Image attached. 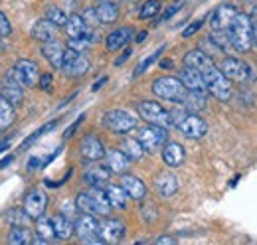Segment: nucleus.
<instances>
[{
  "label": "nucleus",
  "instance_id": "f257e3e1",
  "mask_svg": "<svg viewBox=\"0 0 257 245\" xmlns=\"http://www.w3.org/2000/svg\"><path fill=\"white\" fill-rule=\"evenodd\" d=\"M184 65L194 67V69L200 71L208 91L212 93L214 97H218L220 101H227L231 97V83H229V79L220 71L218 65H214V61L210 60L202 50H190L184 56Z\"/></svg>",
  "mask_w": 257,
  "mask_h": 245
},
{
  "label": "nucleus",
  "instance_id": "f03ea898",
  "mask_svg": "<svg viewBox=\"0 0 257 245\" xmlns=\"http://www.w3.org/2000/svg\"><path fill=\"white\" fill-rule=\"evenodd\" d=\"M229 42L237 52H249L255 44L253 40V20L245 12H237L231 26L227 28Z\"/></svg>",
  "mask_w": 257,
  "mask_h": 245
},
{
  "label": "nucleus",
  "instance_id": "7ed1b4c3",
  "mask_svg": "<svg viewBox=\"0 0 257 245\" xmlns=\"http://www.w3.org/2000/svg\"><path fill=\"white\" fill-rule=\"evenodd\" d=\"M75 206L81 214H93V215H109L111 212V204L105 196V190L101 188H93L79 192L75 198Z\"/></svg>",
  "mask_w": 257,
  "mask_h": 245
},
{
  "label": "nucleus",
  "instance_id": "20e7f679",
  "mask_svg": "<svg viewBox=\"0 0 257 245\" xmlns=\"http://www.w3.org/2000/svg\"><path fill=\"white\" fill-rule=\"evenodd\" d=\"M172 121H174V127L180 129V133L188 139H202L206 133H208V125L202 117H198L196 113H190V111H172Z\"/></svg>",
  "mask_w": 257,
  "mask_h": 245
},
{
  "label": "nucleus",
  "instance_id": "39448f33",
  "mask_svg": "<svg viewBox=\"0 0 257 245\" xmlns=\"http://www.w3.org/2000/svg\"><path fill=\"white\" fill-rule=\"evenodd\" d=\"M153 93H155L157 97L164 99V101L182 103V99L186 97L188 89L184 87V83L180 81V77L164 75V77H159V79L153 83Z\"/></svg>",
  "mask_w": 257,
  "mask_h": 245
},
{
  "label": "nucleus",
  "instance_id": "423d86ee",
  "mask_svg": "<svg viewBox=\"0 0 257 245\" xmlns=\"http://www.w3.org/2000/svg\"><path fill=\"white\" fill-rule=\"evenodd\" d=\"M139 115L149 125H159V127H164V129L174 127L170 111H166L157 101H143V103H139Z\"/></svg>",
  "mask_w": 257,
  "mask_h": 245
},
{
  "label": "nucleus",
  "instance_id": "0eeeda50",
  "mask_svg": "<svg viewBox=\"0 0 257 245\" xmlns=\"http://www.w3.org/2000/svg\"><path fill=\"white\" fill-rule=\"evenodd\" d=\"M137 122H139L137 117L131 115L125 109H111V111H107L103 115V125L109 131L117 133V135H127V133H131L137 127Z\"/></svg>",
  "mask_w": 257,
  "mask_h": 245
},
{
  "label": "nucleus",
  "instance_id": "6e6552de",
  "mask_svg": "<svg viewBox=\"0 0 257 245\" xmlns=\"http://www.w3.org/2000/svg\"><path fill=\"white\" fill-rule=\"evenodd\" d=\"M8 75H12L22 87H28V89L40 81L38 63H34L32 60H18L14 63V67L8 71Z\"/></svg>",
  "mask_w": 257,
  "mask_h": 245
},
{
  "label": "nucleus",
  "instance_id": "1a4fd4ad",
  "mask_svg": "<svg viewBox=\"0 0 257 245\" xmlns=\"http://www.w3.org/2000/svg\"><path fill=\"white\" fill-rule=\"evenodd\" d=\"M75 235L81 243H103L99 237V221L93 214H83L75 219Z\"/></svg>",
  "mask_w": 257,
  "mask_h": 245
},
{
  "label": "nucleus",
  "instance_id": "9d476101",
  "mask_svg": "<svg viewBox=\"0 0 257 245\" xmlns=\"http://www.w3.org/2000/svg\"><path fill=\"white\" fill-rule=\"evenodd\" d=\"M168 129L159 127V125H149L145 129L139 131V143L143 145L145 153H153L157 149H161L166 145V139H168Z\"/></svg>",
  "mask_w": 257,
  "mask_h": 245
},
{
  "label": "nucleus",
  "instance_id": "9b49d317",
  "mask_svg": "<svg viewBox=\"0 0 257 245\" xmlns=\"http://www.w3.org/2000/svg\"><path fill=\"white\" fill-rule=\"evenodd\" d=\"M62 69H64L67 75H83L89 69V60L81 52H77L73 48H67L64 54Z\"/></svg>",
  "mask_w": 257,
  "mask_h": 245
},
{
  "label": "nucleus",
  "instance_id": "f8f14e48",
  "mask_svg": "<svg viewBox=\"0 0 257 245\" xmlns=\"http://www.w3.org/2000/svg\"><path fill=\"white\" fill-rule=\"evenodd\" d=\"M220 71L224 73L229 81H231V79H233V81H245V79H249V75H251L249 65H247L245 61L235 60V58H225V60L220 63Z\"/></svg>",
  "mask_w": 257,
  "mask_h": 245
},
{
  "label": "nucleus",
  "instance_id": "ddd939ff",
  "mask_svg": "<svg viewBox=\"0 0 257 245\" xmlns=\"http://www.w3.org/2000/svg\"><path fill=\"white\" fill-rule=\"evenodd\" d=\"M99 237L103 243H117L125 237V225L119 219H103L99 221Z\"/></svg>",
  "mask_w": 257,
  "mask_h": 245
},
{
  "label": "nucleus",
  "instance_id": "4468645a",
  "mask_svg": "<svg viewBox=\"0 0 257 245\" xmlns=\"http://www.w3.org/2000/svg\"><path fill=\"white\" fill-rule=\"evenodd\" d=\"M46 206H48V196L42 190H30L24 198V212L30 219H38L40 215H44Z\"/></svg>",
  "mask_w": 257,
  "mask_h": 245
},
{
  "label": "nucleus",
  "instance_id": "2eb2a0df",
  "mask_svg": "<svg viewBox=\"0 0 257 245\" xmlns=\"http://www.w3.org/2000/svg\"><path fill=\"white\" fill-rule=\"evenodd\" d=\"M0 95L4 99H8L14 107L16 105H22V101H24V89H22V85L12 75H8V73L0 79Z\"/></svg>",
  "mask_w": 257,
  "mask_h": 245
},
{
  "label": "nucleus",
  "instance_id": "dca6fc26",
  "mask_svg": "<svg viewBox=\"0 0 257 245\" xmlns=\"http://www.w3.org/2000/svg\"><path fill=\"white\" fill-rule=\"evenodd\" d=\"M235 14H237V10H235L233 6H229V4L218 6V8L212 12V16H210V26H212V30L227 32V28L231 26V22H233V18H235Z\"/></svg>",
  "mask_w": 257,
  "mask_h": 245
},
{
  "label": "nucleus",
  "instance_id": "f3484780",
  "mask_svg": "<svg viewBox=\"0 0 257 245\" xmlns=\"http://www.w3.org/2000/svg\"><path fill=\"white\" fill-rule=\"evenodd\" d=\"M180 81L184 83V87H186L188 91H198V93H204V95L208 93V87H206V83H204L200 71L194 69V67H188V65L182 67V71H180Z\"/></svg>",
  "mask_w": 257,
  "mask_h": 245
},
{
  "label": "nucleus",
  "instance_id": "a211bd4d",
  "mask_svg": "<svg viewBox=\"0 0 257 245\" xmlns=\"http://www.w3.org/2000/svg\"><path fill=\"white\" fill-rule=\"evenodd\" d=\"M131 38H133V28L123 26V28H117V30H113L109 36H107L105 46H107L109 52H117V50L127 48L128 42H131Z\"/></svg>",
  "mask_w": 257,
  "mask_h": 245
},
{
  "label": "nucleus",
  "instance_id": "6ab92c4d",
  "mask_svg": "<svg viewBox=\"0 0 257 245\" xmlns=\"http://www.w3.org/2000/svg\"><path fill=\"white\" fill-rule=\"evenodd\" d=\"M79 151L83 154V158H87V160H101L105 156V147H103V143L97 139L95 135H87L81 141Z\"/></svg>",
  "mask_w": 257,
  "mask_h": 245
},
{
  "label": "nucleus",
  "instance_id": "aec40b11",
  "mask_svg": "<svg viewBox=\"0 0 257 245\" xmlns=\"http://www.w3.org/2000/svg\"><path fill=\"white\" fill-rule=\"evenodd\" d=\"M64 54H65V48L60 42H56V40H50V42H44L42 44V56L50 61L56 69H62Z\"/></svg>",
  "mask_w": 257,
  "mask_h": 245
},
{
  "label": "nucleus",
  "instance_id": "412c9836",
  "mask_svg": "<svg viewBox=\"0 0 257 245\" xmlns=\"http://www.w3.org/2000/svg\"><path fill=\"white\" fill-rule=\"evenodd\" d=\"M105 160H107V168L115 174H125L131 164V158L123 153L121 149H113V151H107L105 153Z\"/></svg>",
  "mask_w": 257,
  "mask_h": 245
},
{
  "label": "nucleus",
  "instance_id": "4be33fe9",
  "mask_svg": "<svg viewBox=\"0 0 257 245\" xmlns=\"http://www.w3.org/2000/svg\"><path fill=\"white\" fill-rule=\"evenodd\" d=\"M64 28H65V32H67V36H69V38L89 36V38L93 40V32H91V28L85 24L83 16H79V14H71V16H67V22H65Z\"/></svg>",
  "mask_w": 257,
  "mask_h": 245
},
{
  "label": "nucleus",
  "instance_id": "5701e85b",
  "mask_svg": "<svg viewBox=\"0 0 257 245\" xmlns=\"http://www.w3.org/2000/svg\"><path fill=\"white\" fill-rule=\"evenodd\" d=\"M56 36H58V26L52 20H48V18L38 20L32 26V38L38 40V42H42V44L50 42V40H56Z\"/></svg>",
  "mask_w": 257,
  "mask_h": 245
},
{
  "label": "nucleus",
  "instance_id": "b1692460",
  "mask_svg": "<svg viewBox=\"0 0 257 245\" xmlns=\"http://www.w3.org/2000/svg\"><path fill=\"white\" fill-rule=\"evenodd\" d=\"M155 188H157V192L161 194L162 198H170V196L176 194V190H178V178H176L172 172L164 170V172H161V174L155 178Z\"/></svg>",
  "mask_w": 257,
  "mask_h": 245
},
{
  "label": "nucleus",
  "instance_id": "393cba45",
  "mask_svg": "<svg viewBox=\"0 0 257 245\" xmlns=\"http://www.w3.org/2000/svg\"><path fill=\"white\" fill-rule=\"evenodd\" d=\"M121 186L125 188L128 198L133 200H143L147 196V186L141 178L133 176V174H121Z\"/></svg>",
  "mask_w": 257,
  "mask_h": 245
},
{
  "label": "nucleus",
  "instance_id": "a878e982",
  "mask_svg": "<svg viewBox=\"0 0 257 245\" xmlns=\"http://www.w3.org/2000/svg\"><path fill=\"white\" fill-rule=\"evenodd\" d=\"M162 160L170 168L180 166L184 162V147L180 143H166L162 149Z\"/></svg>",
  "mask_w": 257,
  "mask_h": 245
},
{
  "label": "nucleus",
  "instance_id": "bb28decb",
  "mask_svg": "<svg viewBox=\"0 0 257 245\" xmlns=\"http://www.w3.org/2000/svg\"><path fill=\"white\" fill-rule=\"evenodd\" d=\"M109 176H111V170H109L107 166H91V168H87L85 174H83L85 182L89 184V186H93V188L105 186V184L109 182Z\"/></svg>",
  "mask_w": 257,
  "mask_h": 245
},
{
  "label": "nucleus",
  "instance_id": "cd10ccee",
  "mask_svg": "<svg viewBox=\"0 0 257 245\" xmlns=\"http://www.w3.org/2000/svg\"><path fill=\"white\" fill-rule=\"evenodd\" d=\"M95 14H97V18H99V22H103V24H113V22H117V18H119V4L101 0L95 6Z\"/></svg>",
  "mask_w": 257,
  "mask_h": 245
},
{
  "label": "nucleus",
  "instance_id": "c85d7f7f",
  "mask_svg": "<svg viewBox=\"0 0 257 245\" xmlns=\"http://www.w3.org/2000/svg\"><path fill=\"white\" fill-rule=\"evenodd\" d=\"M52 223H54L56 237H60V239H69V237L75 233V225H73V221L64 214L54 215V217H52Z\"/></svg>",
  "mask_w": 257,
  "mask_h": 245
},
{
  "label": "nucleus",
  "instance_id": "c756f323",
  "mask_svg": "<svg viewBox=\"0 0 257 245\" xmlns=\"http://www.w3.org/2000/svg\"><path fill=\"white\" fill-rule=\"evenodd\" d=\"M105 196H107V200H109L111 208L123 210V208L127 206L128 194L125 192V188H123V186H115V184L107 186V188H105Z\"/></svg>",
  "mask_w": 257,
  "mask_h": 245
},
{
  "label": "nucleus",
  "instance_id": "7c9ffc66",
  "mask_svg": "<svg viewBox=\"0 0 257 245\" xmlns=\"http://www.w3.org/2000/svg\"><path fill=\"white\" fill-rule=\"evenodd\" d=\"M14 119H16V111H14V105L4 99L0 95V131H6L14 125Z\"/></svg>",
  "mask_w": 257,
  "mask_h": 245
},
{
  "label": "nucleus",
  "instance_id": "2f4dec72",
  "mask_svg": "<svg viewBox=\"0 0 257 245\" xmlns=\"http://www.w3.org/2000/svg\"><path fill=\"white\" fill-rule=\"evenodd\" d=\"M182 107L190 113H198L206 107V95L204 93H198V91H188L186 97L182 99Z\"/></svg>",
  "mask_w": 257,
  "mask_h": 245
},
{
  "label": "nucleus",
  "instance_id": "473e14b6",
  "mask_svg": "<svg viewBox=\"0 0 257 245\" xmlns=\"http://www.w3.org/2000/svg\"><path fill=\"white\" fill-rule=\"evenodd\" d=\"M36 235H38L40 239H44L46 243H48L50 239H54V237H56L54 223H52V219H50V217L40 215V217L36 219Z\"/></svg>",
  "mask_w": 257,
  "mask_h": 245
},
{
  "label": "nucleus",
  "instance_id": "72a5a7b5",
  "mask_svg": "<svg viewBox=\"0 0 257 245\" xmlns=\"http://www.w3.org/2000/svg\"><path fill=\"white\" fill-rule=\"evenodd\" d=\"M121 151L127 154L131 160H141L145 156V149L139 143V139H125L121 143Z\"/></svg>",
  "mask_w": 257,
  "mask_h": 245
},
{
  "label": "nucleus",
  "instance_id": "f704fd0d",
  "mask_svg": "<svg viewBox=\"0 0 257 245\" xmlns=\"http://www.w3.org/2000/svg\"><path fill=\"white\" fill-rule=\"evenodd\" d=\"M8 243L10 245L32 243V239H30V231L26 229V225H12V231H10V235H8Z\"/></svg>",
  "mask_w": 257,
  "mask_h": 245
},
{
  "label": "nucleus",
  "instance_id": "c9c22d12",
  "mask_svg": "<svg viewBox=\"0 0 257 245\" xmlns=\"http://www.w3.org/2000/svg\"><path fill=\"white\" fill-rule=\"evenodd\" d=\"M46 18L52 20L58 28H60V26H65V22H67V14H65L62 8H58V6H48V8H46Z\"/></svg>",
  "mask_w": 257,
  "mask_h": 245
},
{
  "label": "nucleus",
  "instance_id": "e433bc0d",
  "mask_svg": "<svg viewBox=\"0 0 257 245\" xmlns=\"http://www.w3.org/2000/svg\"><path fill=\"white\" fill-rule=\"evenodd\" d=\"M28 219H30V217L24 212V208H12V210H8V214H6V221H8L10 225H26Z\"/></svg>",
  "mask_w": 257,
  "mask_h": 245
},
{
  "label": "nucleus",
  "instance_id": "4c0bfd02",
  "mask_svg": "<svg viewBox=\"0 0 257 245\" xmlns=\"http://www.w3.org/2000/svg\"><path fill=\"white\" fill-rule=\"evenodd\" d=\"M159 12H161V2H159V0H147V2L141 6L139 16H141L143 20H149V18H155Z\"/></svg>",
  "mask_w": 257,
  "mask_h": 245
},
{
  "label": "nucleus",
  "instance_id": "58836bf2",
  "mask_svg": "<svg viewBox=\"0 0 257 245\" xmlns=\"http://www.w3.org/2000/svg\"><path fill=\"white\" fill-rule=\"evenodd\" d=\"M162 52H164V46H161L159 50H155V52H153L151 56H147L145 60L141 61V63L137 65V69H135V77H139V75H143V73H145V71H147V69H149V67H151V65H153L155 61L159 60V56H162Z\"/></svg>",
  "mask_w": 257,
  "mask_h": 245
},
{
  "label": "nucleus",
  "instance_id": "ea45409f",
  "mask_svg": "<svg viewBox=\"0 0 257 245\" xmlns=\"http://www.w3.org/2000/svg\"><path fill=\"white\" fill-rule=\"evenodd\" d=\"M56 125H58V121H50L48 125L40 127V129H38L36 133H32V135H30V137H28V139H26V141L22 143V147H20V149H28V147H30L32 143H36V141H38V139H40L42 135H46V133H50L52 129H56Z\"/></svg>",
  "mask_w": 257,
  "mask_h": 245
},
{
  "label": "nucleus",
  "instance_id": "a19ab883",
  "mask_svg": "<svg viewBox=\"0 0 257 245\" xmlns=\"http://www.w3.org/2000/svg\"><path fill=\"white\" fill-rule=\"evenodd\" d=\"M89 44H91V38H89V36H81V38H69V48H73V50H77V52L85 50Z\"/></svg>",
  "mask_w": 257,
  "mask_h": 245
},
{
  "label": "nucleus",
  "instance_id": "79ce46f5",
  "mask_svg": "<svg viewBox=\"0 0 257 245\" xmlns=\"http://www.w3.org/2000/svg\"><path fill=\"white\" fill-rule=\"evenodd\" d=\"M10 34H12V24H10V20L6 18V14L0 10V36L6 38V36H10Z\"/></svg>",
  "mask_w": 257,
  "mask_h": 245
},
{
  "label": "nucleus",
  "instance_id": "37998d69",
  "mask_svg": "<svg viewBox=\"0 0 257 245\" xmlns=\"http://www.w3.org/2000/svg\"><path fill=\"white\" fill-rule=\"evenodd\" d=\"M38 83H40V87H42L44 91H52V83H54V77H52V73H42Z\"/></svg>",
  "mask_w": 257,
  "mask_h": 245
},
{
  "label": "nucleus",
  "instance_id": "c03bdc74",
  "mask_svg": "<svg viewBox=\"0 0 257 245\" xmlns=\"http://www.w3.org/2000/svg\"><path fill=\"white\" fill-rule=\"evenodd\" d=\"M202 26H204V18H200V20H196V22H192V24H190V26H188L186 30L182 32V36H184V38H190V36H194V34H196V32L200 30Z\"/></svg>",
  "mask_w": 257,
  "mask_h": 245
},
{
  "label": "nucleus",
  "instance_id": "a18cd8bd",
  "mask_svg": "<svg viewBox=\"0 0 257 245\" xmlns=\"http://www.w3.org/2000/svg\"><path fill=\"white\" fill-rule=\"evenodd\" d=\"M83 119H85V115H79V117H77V121L73 122V125H71V127H69L67 131H65V135H64L65 139H69V137H71V135H73V133L77 131V127L81 125V121H83Z\"/></svg>",
  "mask_w": 257,
  "mask_h": 245
},
{
  "label": "nucleus",
  "instance_id": "49530a36",
  "mask_svg": "<svg viewBox=\"0 0 257 245\" xmlns=\"http://www.w3.org/2000/svg\"><path fill=\"white\" fill-rule=\"evenodd\" d=\"M131 54H133V52H131V48H127V50H125V52H123V54H121V56L115 60V65H121V63H125V61L128 60V56H131Z\"/></svg>",
  "mask_w": 257,
  "mask_h": 245
},
{
  "label": "nucleus",
  "instance_id": "de8ad7c7",
  "mask_svg": "<svg viewBox=\"0 0 257 245\" xmlns=\"http://www.w3.org/2000/svg\"><path fill=\"white\" fill-rule=\"evenodd\" d=\"M176 10H178V4H174V6H170V8H168V10H166V14H164V16H162L161 20H168V18H170V16H172V14H176Z\"/></svg>",
  "mask_w": 257,
  "mask_h": 245
},
{
  "label": "nucleus",
  "instance_id": "09e8293b",
  "mask_svg": "<svg viewBox=\"0 0 257 245\" xmlns=\"http://www.w3.org/2000/svg\"><path fill=\"white\" fill-rule=\"evenodd\" d=\"M176 239L174 237H168V235H164V237H159L157 239V245H164V243H174Z\"/></svg>",
  "mask_w": 257,
  "mask_h": 245
},
{
  "label": "nucleus",
  "instance_id": "8fccbe9b",
  "mask_svg": "<svg viewBox=\"0 0 257 245\" xmlns=\"http://www.w3.org/2000/svg\"><path fill=\"white\" fill-rule=\"evenodd\" d=\"M40 164H42V160L34 156V158H30V162H28V168H30V170H34V168H36V166H40Z\"/></svg>",
  "mask_w": 257,
  "mask_h": 245
},
{
  "label": "nucleus",
  "instance_id": "3c124183",
  "mask_svg": "<svg viewBox=\"0 0 257 245\" xmlns=\"http://www.w3.org/2000/svg\"><path fill=\"white\" fill-rule=\"evenodd\" d=\"M10 162H12V156H6V158L0 162V168H4V166H6V164H10Z\"/></svg>",
  "mask_w": 257,
  "mask_h": 245
},
{
  "label": "nucleus",
  "instance_id": "603ef678",
  "mask_svg": "<svg viewBox=\"0 0 257 245\" xmlns=\"http://www.w3.org/2000/svg\"><path fill=\"white\" fill-rule=\"evenodd\" d=\"M145 38H147V32H141V34H137V42H139V44H141Z\"/></svg>",
  "mask_w": 257,
  "mask_h": 245
},
{
  "label": "nucleus",
  "instance_id": "864d4df0",
  "mask_svg": "<svg viewBox=\"0 0 257 245\" xmlns=\"http://www.w3.org/2000/svg\"><path fill=\"white\" fill-rule=\"evenodd\" d=\"M105 81H107V79H105V77H103V79H99V81H97L95 85H93V91H97V89H99V87H101V85H103V83H105Z\"/></svg>",
  "mask_w": 257,
  "mask_h": 245
},
{
  "label": "nucleus",
  "instance_id": "5fc2aeb1",
  "mask_svg": "<svg viewBox=\"0 0 257 245\" xmlns=\"http://www.w3.org/2000/svg\"><path fill=\"white\" fill-rule=\"evenodd\" d=\"M8 149H10V145H8V143H0V153H6Z\"/></svg>",
  "mask_w": 257,
  "mask_h": 245
},
{
  "label": "nucleus",
  "instance_id": "6e6d98bb",
  "mask_svg": "<svg viewBox=\"0 0 257 245\" xmlns=\"http://www.w3.org/2000/svg\"><path fill=\"white\" fill-rule=\"evenodd\" d=\"M253 40H255V44H257V20L253 22Z\"/></svg>",
  "mask_w": 257,
  "mask_h": 245
},
{
  "label": "nucleus",
  "instance_id": "4d7b16f0",
  "mask_svg": "<svg viewBox=\"0 0 257 245\" xmlns=\"http://www.w3.org/2000/svg\"><path fill=\"white\" fill-rule=\"evenodd\" d=\"M4 48H6V46H4V40H2V36H0V56H2V52H4Z\"/></svg>",
  "mask_w": 257,
  "mask_h": 245
},
{
  "label": "nucleus",
  "instance_id": "13d9d810",
  "mask_svg": "<svg viewBox=\"0 0 257 245\" xmlns=\"http://www.w3.org/2000/svg\"><path fill=\"white\" fill-rule=\"evenodd\" d=\"M162 67H172V61H162Z\"/></svg>",
  "mask_w": 257,
  "mask_h": 245
},
{
  "label": "nucleus",
  "instance_id": "bf43d9fd",
  "mask_svg": "<svg viewBox=\"0 0 257 245\" xmlns=\"http://www.w3.org/2000/svg\"><path fill=\"white\" fill-rule=\"evenodd\" d=\"M105 2H113V4H119L121 0H105Z\"/></svg>",
  "mask_w": 257,
  "mask_h": 245
}]
</instances>
